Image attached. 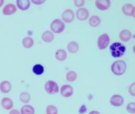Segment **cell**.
<instances>
[{"label":"cell","mask_w":135,"mask_h":114,"mask_svg":"<svg viewBox=\"0 0 135 114\" xmlns=\"http://www.w3.org/2000/svg\"><path fill=\"white\" fill-rule=\"evenodd\" d=\"M111 55L114 58L122 56L126 51V47L122 44L118 42H114L110 47Z\"/></svg>","instance_id":"1"},{"label":"cell","mask_w":135,"mask_h":114,"mask_svg":"<svg viewBox=\"0 0 135 114\" xmlns=\"http://www.w3.org/2000/svg\"><path fill=\"white\" fill-rule=\"evenodd\" d=\"M126 63L123 60H118L114 62L111 67L112 73L117 76L123 74L126 70Z\"/></svg>","instance_id":"2"},{"label":"cell","mask_w":135,"mask_h":114,"mask_svg":"<svg viewBox=\"0 0 135 114\" xmlns=\"http://www.w3.org/2000/svg\"><path fill=\"white\" fill-rule=\"evenodd\" d=\"M64 23L59 19H56L51 23L50 28L54 33H60L64 29Z\"/></svg>","instance_id":"3"},{"label":"cell","mask_w":135,"mask_h":114,"mask_svg":"<svg viewBox=\"0 0 135 114\" xmlns=\"http://www.w3.org/2000/svg\"><path fill=\"white\" fill-rule=\"evenodd\" d=\"M45 89L47 93L50 94H54L59 92V86L55 82L49 80L45 84Z\"/></svg>","instance_id":"4"},{"label":"cell","mask_w":135,"mask_h":114,"mask_svg":"<svg viewBox=\"0 0 135 114\" xmlns=\"http://www.w3.org/2000/svg\"><path fill=\"white\" fill-rule=\"evenodd\" d=\"M110 42L109 36L106 33H103L99 37L98 40V46L100 50L105 49Z\"/></svg>","instance_id":"5"},{"label":"cell","mask_w":135,"mask_h":114,"mask_svg":"<svg viewBox=\"0 0 135 114\" xmlns=\"http://www.w3.org/2000/svg\"><path fill=\"white\" fill-rule=\"evenodd\" d=\"M122 12L127 16H132L135 17V7L131 4H125L122 8Z\"/></svg>","instance_id":"6"},{"label":"cell","mask_w":135,"mask_h":114,"mask_svg":"<svg viewBox=\"0 0 135 114\" xmlns=\"http://www.w3.org/2000/svg\"><path fill=\"white\" fill-rule=\"evenodd\" d=\"M124 100L123 97L120 95L115 94L112 96L110 100V104L115 107H120L122 105Z\"/></svg>","instance_id":"7"},{"label":"cell","mask_w":135,"mask_h":114,"mask_svg":"<svg viewBox=\"0 0 135 114\" xmlns=\"http://www.w3.org/2000/svg\"><path fill=\"white\" fill-rule=\"evenodd\" d=\"M63 20L67 23L71 22L74 20L75 14L74 12L71 9H67L63 12L62 14Z\"/></svg>","instance_id":"8"},{"label":"cell","mask_w":135,"mask_h":114,"mask_svg":"<svg viewBox=\"0 0 135 114\" xmlns=\"http://www.w3.org/2000/svg\"><path fill=\"white\" fill-rule=\"evenodd\" d=\"M60 92L63 96L65 97H70L73 94V88L69 85H64L61 86Z\"/></svg>","instance_id":"9"},{"label":"cell","mask_w":135,"mask_h":114,"mask_svg":"<svg viewBox=\"0 0 135 114\" xmlns=\"http://www.w3.org/2000/svg\"><path fill=\"white\" fill-rule=\"evenodd\" d=\"M89 15L88 10L85 8H80L76 11V17L79 20H85L88 18Z\"/></svg>","instance_id":"10"},{"label":"cell","mask_w":135,"mask_h":114,"mask_svg":"<svg viewBox=\"0 0 135 114\" xmlns=\"http://www.w3.org/2000/svg\"><path fill=\"white\" fill-rule=\"evenodd\" d=\"M95 5L98 9L105 10L108 9L110 5V2L108 0H99L95 2Z\"/></svg>","instance_id":"11"},{"label":"cell","mask_w":135,"mask_h":114,"mask_svg":"<svg viewBox=\"0 0 135 114\" xmlns=\"http://www.w3.org/2000/svg\"><path fill=\"white\" fill-rule=\"evenodd\" d=\"M17 10L15 6L10 4L6 5L3 10V13L5 15H10L14 13Z\"/></svg>","instance_id":"12"},{"label":"cell","mask_w":135,"mask_h":114,"mask_svg":"<svg viewBox=\"0 0 135 114\" xmlns=\"http://www.w3.org/2000/svg\"><path fill=\"white\" fill-rule=\"evenodd\" d=\"M132 37V33L128 30H122L119 34V38L121 40L125 42L128 41Z\"/></svg>","instance_id":"13"},{"label":"cell","mask_w":135,"mask_h":114,"mask_svg":"<svg viewBox=\"0 0 135 114\" xmlns=\"http://www.w3.org/2000/svg\"><path fill=\"white\" fill-rule=\"evenodd\" d=\"M2 107L6 110H8L12 108L13 103L12 100L8 97H4L1 101Z\"/></svg>","instance_id":"14"},{"label":"cell","mask_w":135,"mask_h":114,"mask_svg":"<svg viewBox=\"0 0 135 114\" xmlns=\"http://www.w3.org/2000/svg\"><path fill=\"white\" fill-rule=\"evenodd\" d=\"M11 85L8 81L2 82L0 84V90L3 93H8L11 91Z\"/></svg>","instance_id":"15"},{"label":"cell","mask_w":135,"mask_h":114,"mask_svg":"<svg viewBox=\"0 0 135 114\" xmlns=\"http://www.w3.org/2000/svg\"><path fill=\"white\" fill-rule=\"evenodd\" d=\"M16 2L19 8L22 10H26L30 6V2L28 0H18Z\"/></svg>","instance_id":"16"},{"label":"cell","mask_w":135,"mask_h":114,"mask_svg":"<svg viewBox=\"0 0 135 114\" xmlns=\"http://www.w3.org/2000/svg\"><path fill=\"white\" fill-rule=\"evenodd\" d=\"M54 35L50 31H46L42 35V38L45 42H50L54 39Z\"/></svg>","instance_id":"17"},{"label":"cell","mask_w":135,"mask_h":114,"mask_svg":"<svg viewBox=\"0 0 135 114\" xmlns=\"http://www.w3.org/2000/svg\"><path fill=\"white\" fill-rule=\"evenodd\" d=\"M55 57L58 61H64L67 58V53L63 49H60L57 51L56 52Z\"/></svg>","instance_id":"18"},{"label":"cell","mask_w":135,"mask_h":114,"mask_svg":"<svg viewBox=\"0 0 135 114\" xmlns=\"http://www.w3.org/2000/svg\"><path fill=\"white\" fill-rule=\"evenodd\" d=\"M79 49L78 44L75 41H71L68 45V50L71 53H75L78 51Z\"/></svg>","instance_id":"19"},{"label":"cell","mask_w":135,"mask_h":114,"mask_svg":"<svg viewBox=\"0 0 135 114\" xmlns=\"http://www.w3.org/2000/svg\"><path fill=\"white\" fill-rule=\"evenodd\" d=\"M101 20L98 16H93L89 19V24L90 26L95 27L99 25Z\"/></svg>","instance_id":"20"},{"label":"cell","mask_w":135,"mask_h":114,"mask_svg":"<svg viewBox=\"0 0 135 114\" xmlns=\"http://www.w3.org/2000/svg\"><path fill=\"white\" fill-rule=\"evenodd\" d=\"M21 114H34V108L30 105H24L21 108Z\"/></svg>","instance_id":"21"},{"label":"cell","mask_w":135,"mask_h":114,"mask_svg":"<svg viewBox=\"0 0 135 114\" xmlns=\"http://www.w3.org/2000/svg\"><path fill=\"white\" fill-rule=\"evenodd\" d=\"M22 44L26 48H30L33 45V40L30 37H25L23 40Z\"/></svg>","instance_id":"22"},{"label":"cell","mask_w":135,"mask_h":114,"mask_svg":"<svg viewBox=\"0 0 135 114\" xmlns=\"http://www.w3.org/2000/svg\"><path fill=\"white\" fill-rule=\"evenodd\" d=\"M33 71L37 75H41L44 73V67L41 64H36L33 67Z\"/></svg>","instance_id":"23"},{"label":"cell","mask_w":135,"mask_h":114,"mask_svg":"<svg viewBox=\"0 0 135 114\" xmlns=\"http://www.w3.org/2000/svg\"><path fill=\"white\" fill-rule=\"evenodd\" d=\"M31 97L30 94L27 92H23L20 94V99L23 103H28L30 100Z\"/></svg>","instance_id":"24"},{"label":"cell","mask_w":135,"mask_h":114,"mask_svg":"<svg viewBox=\"0 0 135 114\" xmlns=\"http://www.w3.org/2000/svg\"><path fill=\"white\" fill-rule=\"evenodd\" d=\"M66 79L69 81L73 82L77 78V74L74 71H70L67 73L66 76Z\"/></svg>","instance_id":"25"},{"label":"cell","mask_w":135,"mask_h":114,"mask_svg":"<svg viewBox=\"0 0 135 114\" xmlns=\"http://www.w3.org/2000/svg\"><path fill=\"white\" fill-rule=\"evenodd\" d=\"M46 113L47 114H57V108L54 105H49L46 108Z\"/></svg>","instance_id":"26"},{"label":"cell","mask_w":135,"mask_h":114,"mask_svg":"<svg viewBox=\"0 0 135 114\" xmlns=\"http://www.w3.org/2000/svg\"><path fill=\"white\" fill-rule=\"evenodd\" d=\"M135 103L134 102H131L128 104L126 107V110L128 112L131 114H134L135 113Z\"/></svg>","instance_id":"27"},{"label":"cell","mask_w":135,"mask_h":114,"mask_svg":"<svg viewBox=\"0 0 135 114\" xmlns=\"http://www.w3.org/2000/svg\"><path fill=\"white\" fill-rule=\"evenodd\" d=\"M135 83L133 82L132 84H131V85L129 86V92L130 93V95L133 96H135Z\"/></svg>","instance_id":"28"},{"label":"cell","mask_w":135,"mask_h":114,"mask_svg":"<svg viewBox=\"0 0 135 114\" xmlns=\"http://www.w3.org/2000/svg\"><path fill=\"white\" fill-rule=\"evenodd\" d=\"M74 4L77 7H81L84 5L85 2L83 0H76L74 1Z\"/></svg>","instance_id":"29"},{"label":"cell","mask_w":135,"mask_h":114,"mask_svg":"<svg viewBox=\"0 0 135 114\" xmlns=\"http://www.w3.org/2000/svg\"><path fill=\"white\" fill-rule=\"evenodd\" d=\"M87 108L85 105H83L80 107L79 110V112L80 114L85 113L86 111Z\"/></svg>","instance_id":"30"},{"label":"cell","mask_w":135,"mask_h":114,"mask_svg":"<svg viewBox=\"0 0 135 114\" xmlns=\"http://www.w3.org/2000/svg\"><path fill=\"white\" fill-rule=\"evenodd\" d=\"M34 4H43L45 2V1H41V0H37V1H31Z\"/></svg>","instance_id":"31"},{"label":"cell","mask_w":135,"mask_h":114,"mask_svg":"<svg viewBox=\"0 0 135 114\" xmlns=\"http://www.w3.org/2000/svg\"><path fill=\"white\" fill-rule=\"evenodd\" d=\"M9 114H20V113L18 110L13 109L9 112Z\"/></svg>","instance_id":"32"},{"label":"cell","mask_w":135,"mask_h":114,"mask_svg":"<svg viewBox=\"0 0 135 114\" xmlns=\"http://www.w3.org/2000/svg\"><path fill=\"white\" fill-rule=\"evenodd\" d=\"M88 114H101L100 112H99L98 111H92L90 112Z\"/></svg>","instance_id":"33"},{"label":"cell","mask_w":135,"mask_h":114,"mask_svg":"<svg viewBox=\"0 0 135 114\" xmlns=\"http://www.w3.org/2000/svg\"><path fill=\"white\" fill-rule=\"evenodd\" d=\"M4 2V1H2V0H0V7H1V6L3 5Z\"/></svg>","instance_id":"34"}]
</instances>
